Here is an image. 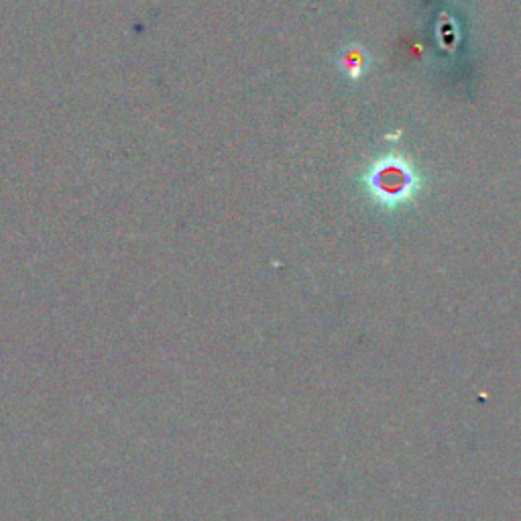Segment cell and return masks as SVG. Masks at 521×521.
<instances>
[{
    "mask_svg": "<svg viewBox=\"0 0 521 521\" xmlns=\"http://www.w3.org/2000/svg\"><path fill=\"white\" fill-rule=\"evenodd\" d=\"M365 184L371 196L387 208L410 202L418 192L416 171L408 161L395 155L375 161L367 171Z\"/></svg>",
    "mask_w": 521,
    "mask_h": 521,
    "instance_id": "obj_1",
    "label": "cell"
},
{
    "mask_svg": "<svg viewBox=\"0 0 521 521\" xmlns=\"http://www.w3.org/2000/svg\"><path fill=\"white\" fill-rule=\"evenodd\" d=\"M367 68H369V53L361 45L346 47L344 53L340 55V70L346 76L361 78Z\"/></svg>",
    "mask_w": 521,
    "mask_h": 521,
    "instance_id": "obj_2",
    "label": "cell"
}]
</instances>
